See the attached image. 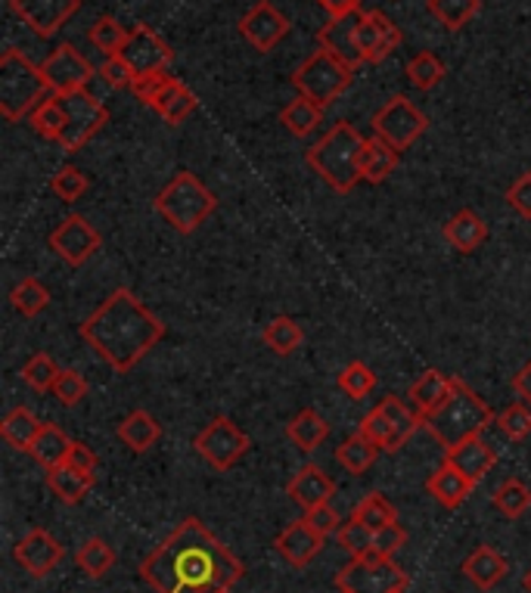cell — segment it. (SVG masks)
I'll use <instances>...</instances> for the list:
<instances>
[{
    "mask_svg": "<svg viewBox=\"0 0 531 593\" xmlns=\"http://www.w3.org/2000/svg\"><path fill=\"white\" fill-rule=\"evenodd\" d=\"M140 574L155 593H228L243 562L199 519H184L143 562Z\"/></svg>",
    "mask_w": 531,
    "mask_h": 593,
    "instance_id": "obj_1",
    "label": "cell"
},
{
    "mask_svg": "<svg viewBox=\"0 0 531 593\" xmlns=\"http://www.w3.org/2000/svg\"><path fill=\"white\" fill-rule=\"evenodd\" d=\"M81 336L115 373H131L162 342L165 324L122 287L81 324Z\"/></svg>",
    "mask_w": 531,
    "mask_h": 593,
    "instance_id": "obj_2",
    "label": "cell"
},
{
    "mask_svg": "<svg viewBox=\"0 0 531 593\" xmlns=\"http://www.w3.org/2000/svg\"><path fill=\"white\" fill-rule=\"evenodd\" d=\"M367 137L348 121L333 125V131L318 140L311 150H308V165L321 174L323 181L333 187L336 193L355 190L361 184V153Z\"/></svg>",
    "mask_w": 531,
    "mask_h": 593,
    "instance_id": "obj_3",
    "label": "cell"
},
{
    "mask_svg": "<svg viewBox=\"0 0 531 593\" xmlns=\"http://www.w3.org/2000/svg\"><path fill=\"white\" fill-rule=\"evenodd\" d=\"M492 420H494L492 407L482 402L463 380H454L451 398L441 404L436 414L423 422V426L432 432V439H436L445 451H451V447L463 444L466 439L482 435V429H485Z\"/></svg>",
    "mask_w": 531,
    "mask_h": 593,
    "instance_id": "obj_4",
    "label": "cell"
},
{
    "mask_svg": "<svg viewBox=\"0 0 531 593\" xmlns=\"http://www.w3.org/2000/svg\"><path fill=\"white\" fill-rule=\"evenodd\" d=\"M47 94V81L41 66L20 54L16 47L0 57V113L7 121H20L22 115L35 113Z\"/></svg>",
    "mask_w": 531,
    "mask_h": 593,
    "instance_id": "obj_5",
    "label": "cell"
},
{
    "mask_svg": "<svg viewBox=\"0 0 531 593\" xmlns=\"http://www.w3.org/2000/svg\"><path fill=\"white\" fill-rule=\"evenodd\" d=\"M215 209H218L215 193L193 172L174 174V181H171L169 187L155 196V211H159L177 233L199 230V224H206Z\"/></svg>",
    "mask_w": 531,
    "mask_h": 593,
    "instance_id": "obj_6",
    "label": "cell"
},
{
    "mask_svg": "<svg viewBox=\"0 0 531 593\" xmlns=\"http://www.w3.org/2000/svg\"><path fill=\"white\" fill-rule=\"evenodd\" d=\"M351 75H355L351 66H345L342 59H336L330 50L321 47V50H314V54L292 72V84H296L299 94L314 100L318 106L326 109V106L351 84Z\"/></svg>",
    "mask_w": 531,
    "mask_h": 593,
    "instance_id": "obj_7",
    "label": "cell"
},
{
    "mask_svg": "<svg viewBox=\"0 0 531 593\" xmlns=\"http://www.w3.org/2000/svg\"><path fill=\"white\" fill-rule=\"evenodd\" d=\"M336 588L342 593H399L407 588V572L389 556H361L351 559L339 574Z\"/></svg>",
    "mask_w": 531,
    "mask_h": 593,
    "instance_id": "obj_8",
    "label": "cell"
},
{
    "mask_svg": "<svg viewBox=\"0 0 531 593\" xmlns=\"http://www.w3.org/2000/svg\"><path fill=\"white\" fill-rule=\"evenodd\" d=\"M62 103V135H59V147L66 153H78L88 140L109 121V109L91 96L88 91H76V94H57Z\"/></svg>",
    "mask_w": 531,
    "mask_h": 593,
    "instance_id": "obj_9",
    "label": "cell"
},
{
    "mask_svg": "<svg viewBox=\"0 0 531 593\" xmlns=\"http://www.w3.org/2000/svg\"><path fill=\"white\" fill-rule=\"evenodd\" d=\"M193 447H196V454L206 460L209 466H215L218 473H228L233 469L240 457L246 454L249 447H252V441L249 435L228 417H218V420H211L196 439H193Z\"/></svg>",
    "mask_w": 531,
    "mask_h": 593,
    "instance_id": "obj_10",
    "label": "cell"
},
{
    "mask_svg": "<svg viewBox=\"0 0 531 593\" xmlns=\"http://www.w3.org/2000/svg\"><path fill=\"white\" fill-rule=\"evenodd\" d=\"M429 128V118L419 113L407 96H392L380 113L373 115V131L382 137L392 150H407L414 147L423 131Z\"/></svg>",
    "mask_w": 531,
    "mask_h": 593,
    "instance_id": "obj_11",
    "label": "cell"
},
{
    "mask_svg": "<svg viewBox=\"0 0 531 593\" xmlns=\"http://www.w3.org/2000/svg\"><path fill=\"white\" fill-rule=\"evenodd\" d=\"M41 72L54 94H76V91H84L88 81L94 78V66L81 57L72 44H59L57 50L41 62Z\"/></svg>",
    "mask_w": 531,
    "mask_h": 593,
    "instance_id": "obj_12",
    "label": "cell"
},
{
    "mask_svg": "<svg viewBox=\"0 0 531 593\" xmlns=\"http://www.w3.org/2000/svg\"><path fill=\"white\" fill-rule=\"evenodd\" d=\"M103 246V236L96 233L81 214H69L54 233H50V249L72 268H81L96 249Z\"/></svg>",
    "mask_w": 531,
    "mask_h": 593,
    "instance_id": "obj_13",
    "label": "cell"
},
{
    "mask_svg": "<svg viewBox=\"0 0 531 593\" xmlns=\"http://www.w3.org/2000/svg\"><path fill=\"white\" fill-rule=\"evenodd\" d=\"M118 57L131 66L134 75L169 72L171 59H174L171 57L169 44L159 38L150 25H137L131 35H128V40H125V47H122V54H118Z\"/></svg>",
    "mask_w": 531,
    "mask_h": 593,
    "instance_id": "obj_14",
    "label": "cell"
},
{
    "mask_svg": "<svg viewBox=\"0 0 531 593\" xmlns=\"http://www.w3.org/2000/svg\"><path fill=\"white\" fill-rule=\"evenodd\" d=\"M401 44V28L380 10H361L358 13V50L363 62H382L389 59Z\"/></svg>",
    "mask_w": 531,
    "mask_h": 593,
    "instance_id": "obj_15",
    "label": "cell"
},
{
    "mask_svg": "<svg viewBox=\"0 0 531 593\" xmlns=\"http://www.w3.org/2000/svg\"><path fill=\"white\" fill-rule=\"evenodd\" d=\"M240 35H243L258 54H270V50L289 35V20H286L274 3L262 0V3H255L246 16L240 20Z\"/></svg>",
    "mask_w": 531,
    "mask_h": 593,
    "instance_id": "obj_16",
    "label": "cell"
},
{
    "mask_svg": "<svg viewBox=\"0 0 531 593\" xmlns=\"http://www.w3.org/2000/svg\"><path fill=\"white\" fill-rule=\"evenodd\" d=\"M10 7L32 32L50 38L76 16L81 0H10Z\"/></svg>",
    "mask_w": 531,
    "mask_h": 593,
    "instance_id": "obj_17",
    "label": "cell"
},
{
    "mask_svg": "<svg viewBox=\"0 0 531 593\" xmlns=\"http://www.w3.org/2000/svg\"><path fill=\"white\" fill-rule=\"evenodd\" d=\"M62 544H59L57 537L50 535L47 528H32L28 535L22 537L20 544H16V562H20L25 572L32 574V578H47V574L57 569L59 562H62Z\"/></svg>",
    "mask_w": 531,
    "mask_h": 593,
    "instance_id": "obj_18",
    "label": "cell"
},
{
    "mask_svg": "<svg viewBox=\"0 0 531 593\" xmlns=\"http://www.w3.org/2000/svg\"><path fill=\"white\" fill-rule=\"evenodd\" d=\"M323 540L326 537L318 535L304 519H299V522H292V525H286L284 532L277 535V540H274V547L280 550V556H284L289 566H296V569H304L314 556L321 554Z\"/></svg>",
    "mask_w": 531,
    "mask_h": 593,
    "instance_id": "obj_19",
    "label": "cell"
},
{
    "mask_svg": "<svg viewBox=\"0 0 531 593\" xmlns=\"http://www.w3.org/2000/svg\"><path fill=\"white\" fill-rule=\"evenodd\" d=\"M333 491H336V481L330 479L321 466H314V463L302 466V469L289 479V485H286V495L296 500L304 513H308V510H314V507L330 503Z\"/></svg>",
    "mask_w": 531,
    "mask_h": 593,
    "instance_id": "obj_20",
    "label": "cell"
},
{
    "mask_svg": "<svg viewBox=\"0 0 531 593\" xmlns=\"http://www.w3.org/2000/svg\"><path fill=\"white\" fill-rule=\"evenodd\" d=\"M318 44L351 69H358L363 62L361 50H358V16L326 22L318 32Z\"/></svg>",
    "mask_w": 531,
    "mask_h": 593,
    "instance_id": "obj_21",
    "label": "cell"
},
{
    "mask_svg": "<svg viewBox=\"0 0 531 593\" xmlns=\"http://www.w3.org/2000/svg\"><path fill=\"white\" fill-rule=\"evenodd\" d=\"M445 463H451L457 473H463L473 485H478L492 473V466L497 463V454H494V447H488L482 441V435H475V439H466L463 444L445 451Z\"/></svg>",
    "mask_w": 531,
    "mask_h": 593,
    "instance_id": "obj_22",
    "label": "cell"
},
{
    "mask_svg": "<svg viewBox=\"0 0 531 593\" xmlns=\"http://www.w3.org/2000/svg\"><path fill=\"white\" fill-rule=\"evenodd\" d=\"M451 392H454V380H451V376H445L441 370H426L417 383L411 385V395H407V398H411L414 410H417L423 422H426L441 404L451 398Z\"/></svg>",
    "mask_w": 531,
    "mask_h": 593,
    "instance_id": "obj_23",
    "label": "cell"
},
{
    "mask_svg": "<svg viewBox=\"0 0 531 593\" xmlns=\"http://www.w3.org/2000/svg\"><path fill=\"white\" fill-rule=\"evenodd\" d=\"M510 572V562H507V556H500L494 547H478L473 554L466 556V562H463V574L473 581L475 588H482V591H492L497 588L504 578Z\"/></svg>",
    "mask_w": 531,
    "mask_h": 593,
    "instance_id": "obj_24",
    "label": "cell"
},
{
    "mask_svg": "<svg viewBox=\"0 0 531 593\" xmlns=\"http://www.w3.org/2000/svg\"><path fill=\"white\" fill-rule=\"evenodd\" d=\"M426 488H429V495H432L445 510H457L463 500L473 495L475 485L466 479L463 473H457L451 463H445V466H438L436 473L429 476Z\"/></svg>",
    "mask_w": 531,
    "mask_h": 593,
    "instance_id": "obj_25",
    "label": "cell"
},
{
    "mask_svg": "<svg viewBox=\"0 0 531 593\" xmlns=\"http://www.w3.org/2000/svg\"><path fill=\"white\" fill-rule=\"evenodd\" d=\"M441 233H445V240H448L457 252L470 255V252H475L485 240H488V224H485L473 209H463L457 211L454 218L445 224Z\"/></svg>",
    "mask_w": 531,
    "mask_h": 593,
    "instance_id": "obj_26",
    "label": "cell"
},
{
    "mask_svg": "<svg viewBox=\"0 0 531 593\" xmlns=\"http://www.w3.org/2000/svg\"><path fill=\"white\" fill-rule=\"evenodd\" d=\"M118 441H125V447H131L134 454H147L152 444L162 435V422L155 420L147 410H134L115 429Z\"/></svg>",
    "mask_w": 531,
    "mask_h": 593,
    "instance_id": "obj_27",
    "label": "cell"
},
{
    "mask_svg": "<svg viewBox=\"0 0 531 593\" xmlns=\"http://www.w3.org/2000/svg\"><path fill=\"white\" fill-rule=\"evenodd\" d=\"M41 429H44V422L28 410V407H13L3 422H0V435L3 441L10 444V447H16V451H32V444L41 435Z\"/></svg>",
    "mask_w": 531,
    "mask_h": 593,
    "instance_id": "obj_28",
    "label": "cell"
},
{
    "mask_svg": "<svg viewBox=\"0 0 531 593\" xmlns=\"http://www.w3.org/2000/svg\"><path fill=\"white\" fill-rule=\"evenodd\" d=\"M399 168V150H392L382 137H370L361 153V177L367 184H382Z\"/></svg>",
    "mask_w": 531,
    "mask_h": 593,
    "instance_id": "obj_29",
    "label": "cell"
},
{
    "mask_svg": "<svg viewBox=\"0 0 531 593\" xmlns=\"http://www.w3.org/2000/svg\"><path fill=\"white\" fill-rule=\"evenodd\" d=\"M286 435L289 441L304 451V454H311V451H318L323 444V439L330 435V426L323 420L318 410H299L292 420L286 422Z\"/></svg>",
    "mask_w": 531,
    "mask_h": 593,
    "instance_id": "obj_30",
    "label": "cell"
},
{
    "mask_svg": "<svg viewBox=\"0 0 531 593\" xmlns=\"http://www.w3.org/2000/svg\"><path fill=\"white\" fill-rule=\"evenodd\" d=\"M152 109L162 115L169 125H181V121H187V118L196 113V96H193V91L184 84V81L174 78L169 88L155 96Z\"/></svg>",
    "mask_w": 531,
    "mask_h": 593,
    "instance_id": "obj_31",
    "label": "cell"
},
{
    "mask_svg": "<svg viewBox=\"0 0 531 593\" xmlns=\"http://www.w3.org/2000/svg\"><path fill=\"white\" fill-rule=\"evenodd\" d=\"M47 488H50L62 503H78V500H84V495L94 488V476H91V473H78V469L62 463L57 469H47Z\"/></svg>",
    "mask_w": 531,
    "mask_h": 593,
    "instance_id": "obj_32",
    "label": "cell"
},
{
    "mask_svg": "<svg viewBox=\"0 0 531 593\" xmlns=\"http://www.w3.org/2000/svg\"><path fill=\"white\" fill-rule=\"evenodd\" d=\"M69 447H72V439H69L59 426H47V422H44V429H41V435L35 439L28 454L38 460L44 469H57V466H62L66 457H69Z\"/></svg>",
    "mask_w": 531,
    "mask_h": 593,
    "instance_id": "obj_33",
    "label": "cell"
},
{
    "mask_svg": "<svg viewBox=\"0 0 531 593\" xmlns=\"http://www.w3.org/2000/svg\"><path fill=\"white\" fill-rule=\"evenodd\" d=\"M323 118V106H318L314 100H308V96H296L289 106H284V113H280V125H286V131L292 137H308L318 125H321Z\"/></svg>",
    "mask_w": 531,
    "mask_h": 593,
    "instance_id": "obj_34",
    "label": "cell"
},
{
    "mask_svg": "<svg viewBox=\"0 0 531 593\" xmlns=\"http://www.w3.org/2000/svg\"><path fill=\"white\" fill-rule=\"evenodd\" d=\"M377 457H380V447L373 444V441H367L358 432L355 439H345L336 447V460H339V466H345L351 476H363L373 463H377Z\"/></svg>",
    "mask_w": 531,
    "mask_h": 593,
    "instance_id": "obj_35",
    "label": "cell"
},
{
    "mask_svg": "<svg viewBox=\"0 0 531 593\" xmlns=\"http://www.w3.org/2000/svg\"><path fill=\"white\" fill-rule=\"evenodd\" d=\"M426 7L445 28L460 32L466 22L475 20V13L482 10V0H426Z\"/></svg>",
    "mask_w": 531,
    "mask_h": 593,
    "instance_id": "obj_36",
    "label": "cell"
},
{
    "mask_svg": "<svg viewBox=\"0 0 531 593\" xmlns=\"http://www.w3.org/2000/svg\"><path fill=\"white\" fill-rule=\"evenodd\" d=\"M262 339H265V345L274 351V354L286 358V354H292V351L302 345L304 333L302 326L296 324L292 317H274V321L265 326Z\"/></svg>",
    "mask_w": 531,
    "mask_h": 593,
    "instance_id": "obj_37",
    "label": "cell"
},
{
    "mask_svg": "<svg viewBox=\"0 0 531 593\" xmlns=\"http://www.w3.org/2000/svg\"><path fill=\"white\" fill-rule=\"evenodd\" d=\"M380 410L389 417V422H392V429H395V439H392V454L399 451L404 441L411 439L414 432L419 429V422H423V417H419L417 410H411L407 404L399 402L395 395L392 398H385V402L380 404Z\"/></svg>",
    "mask_w": 531,
    "mask_h": 593,
    "instance_id": "obj_38",
    "label": "cell"
},
{
    "mask_svg": "<svg viewBox=\"0 0 531 593\" xmlns=\"http://www.w3.org/2000/svg\"><path fill=\"white\" fill-rule=\"evenodd\" d=\"M131 32H125V25L115 20V16H100V20L91 25V32H88V40L94 44L100 54H106V57H118L122 54V47H125V40H128Z\"/></svg>",
    "mask_w": 531,
    "mask_h": 593,
    "instance_id": "obj_39",
    "label": "cell"
},
{
    "mask_svg": "<svg viewBox=\"0 0 531 593\" xmlns=\"http://www.w3.org/2000/svg\"><path fill=\"white\" fill-rule=\"evenodd\" d=\"M351 516L363 522L370 532H380V528H389V525H395L399 522V513H395V507L389 503V500L382 498L380 491H373V495H367V498L355 507V513Z\"/></svg>",
    "mask_w": 531,
    "mask_h": 593,
    "instance_id": "obj_40",
    "label": "cell"
},
{
    "mask_svg": "<svg viewBox=\"0 0 531 593\" xmlns=\"http://www.w3.org/2000/svg\"><path fill=\"white\" fill-rule=\"evenodd\" d=\"M494 507L507 519H519L531 510V488L519 479H507L494 491Z\"/></svg>",
    "mask_w": 531,
    "mask_h": 593,
    "instance_id": "obj_41",
    "label": "cell"
},
{
    "mask_svg": "<svg viewBox=\"0 0 531 593\" xmlns=\"http://www.w3.org/2000/svg\"><path fill=\"white\" fill-rule=\"evenodd\" d=\"M373 535H377V532H370L363 522H358V519L351 516L348 522H342L339 525L336 540H339V547L351 556V559H361V556L373 554Z\"/></svg>",
    "mask_w": 531,
    "mask_h": 593,
    "instance_id": "obj_42",
    "label": "cell"
},
{
    "mask_svg": "<svg viewBox=\"0 0 531 593\" xmlns=\"http://www.w3.org/2000/svg\"><path fill=\"white\" fill-rule=\"evenodd\" d=\"M78 566H81V572L91 574V578H103V574L109 572L115 566V550L106 544V540H100V537H91L81 550H78Z\"/></svg>",
    "mask_w": 531,
    "mask_h": 593,
    "instance_id": "obj_43",
    "label": "cell"
},
{
    "mask_svg": "<svg viewBox=\"0 0 531 593\" xmlns=\"http://www.w3.org/2000/svg\"><path fill=\"white\" fill-rule=\"evenodd\" d=\"M445 75H448V72H445V62H441L436 54H426V50H423V54H417V57L407 62V78H411V84L419 88V91H432Z\"/></svg>",
    "mask_w": 531,
    "mask_h": 593,
    "instance_id": "obj_44",
    "label": "cell"
},
{
    "mask_svg": "<svg viewBox=\"0 0 531 593\" xmlns=\"http://www.w3.org/2000/svg\"><path fill=\"white\" fill-rule=\"evenodd\" d=\"M10 302H13V307H16L20 314H25V317H38L41 311L50 305V292L41 287L35 277H25L20 287L13 289Z\"/></svg>",
    "mask_w": 531,
    "mask_h": 593,
    "instance_id": "obj_45",
    "label": "cell"
},
{
    "mask_svg": "<svg viewBox=\"0 0 531 593\" xmlns=\"http://www.w3.org/2000/svg\"><path fill=\"white\" fill-rule=\"evenodd\" d=\"M22 383L28 385V388H35V392H54V383H57L59 376V367L57 361L50 358V354H35L28 364L22 367Z\"/></svg>",
    "mask_w": 531,
    "mask_h": 593,
    "instance_id": "obj_46",
    "label": "cell"
},
{
    "mask_svg": "<svg viewBox=\"0 0 531 593\" xmlns=\"http://www.w3.org/2000/svg\"><path fill=\"white\" fill-rule=\"evenodd\" d=\"M373 385H377V376H373V370L361 364V361H351V364L339 373V388L348 398H355V402L367 398V395L373 392Z\"/></svg>",
    "mask_w": 531,
    "mask_h": 593,
    "instance_id": "obj_47",
    "label": "cell"
},
{
    "mask_svg": "<svg viewBox=\"0 0 531 593\" xmlns=\"http://www.w3.org/2000/svg\"><path fill=\"white\" fill-rule=\"evenodd\" d=\"M62 103H59V96L54 94L50 100H44L38 109L32 113V128L38 131L41 137H47V140H59L62 135Z\"/></svg>",
    "mask_w": 531,
    "mask_h": 593,
    "instance_id": "obj_48",
    "label": "cell"
},
{
    "mask_svg": "<svg viewBox=\"0 0 531 593\" xmlns=\"http://www.w3.org/2000/svg\"><path fill=\"white\" fill-rule=\"evenodd\" d=\"M497 426H500L504 435L512 441H522L526 435H531V404L526 402L510 404V407L497 417Z\"/></svg>",
    "mask_w": 531,
    "mask_h": 593,
    "instance_id": "obj_49",
    "label": "cell"
},
{
    "mask_svg": "<svg viewBox=\"0 0 531 593\" xmlns=\"http://www.w3.org/2000/svg\"><path fill=\"white\" fill-rule=\"evenodd\" d=\"M54 193H57L62 202H76L81 199L88 187H91V181H88V174L76 168V165H66V168H59V174L54 177Z\"/></svg>",
    "mask_w": 531,
    "mask_h": 593,
    "instance_id": "obj_50",
    "label": "cell"
},
{
    "mask_svg": "<svg viewBox=\"0 0 531 593\" xmlns=\"http://www.w3.org/2000/svg\"><path fill=\"white\" fill-rule=\"evenodd\" d=\"M361 435L367 441H373L380 451H389V454H392L395 429H392V422H389V417L382 414L380 407H377V410H370V414L361 420Z\"/></svg>",
    "mask_w": 531,
    "mask_h": 593,
    "instance_id": "obj_51",
    "label": "cell"
},
{
    "mask_svg": "<svg viewBox=\"0 0 531 593\" xmlns=\"http://www.w3.org/2000/svg\"><path fill=\"white\" fill-rule=\"evenodd\" d=\"M54 395H57L59 404L76 407L88 395V380L81 373H76V370H59L57 383H54Z\"/></svg>",
    "mask_w": 531,
    "mask_h": 593,
    "instance_id": "obj_52",
    "label": "cell"
},
{
    "mask_svg": "<svg viewBox=\"0 0 531 593\" xmlns=\"http://www.w3.org/2000/svg\"><path fill=\"white\" fill-rule=\"evenodd\" d=\"M174 78L169 75V72H152V75H137L134 78L131 91L134 96L140 100V103H147V106H152L155 103V96L162 94L165 88H169Z\"/></svg>",
    "mask_w": 531,
    "mask_h": 593,
    "instance_id": "obj_53",
    "label": "cell"
},
{
    "mask_svg": "<svg viewBox=\"0 0 531 593\" xmlns=\"http://www.w3.org/2000/svg\"><path fill=\"white\" fill-rule=\"evenodd\" d=\"M404 544H407V532H404L399 522H395V525L380 528V532L373 535V554L389 556V559H392V556L399 554Z\"/></svg>",
    "mask_w": 531,
    "mask_h": 593,
    "instance_id": "obj_54",
    "label": "cell"
},
{
    "mask_svg": "<svg viewBox=\"0 0 531 593\" xmlns=\"http://www.w3.org/2000/svg\"><path fill=\"white\" fill-rule=\"evenodd\" d=\"M304 522L318 532V535L323 537H330V535H336L339 532V516H336V510L330 507V503H323V507H314V510H308L304 513Z\"/></svg>",
    "mask_w": 531,
    "mask_h": 593,
    "instance_id": "obj_55",
    "label": "cell"
},
{
    "mask_svg": "<svg viewBox=\"0 0 531 593\" xmlns=\"http://www.w3.org/2000/svg\"><path fill=\"white\" fill-rule=\"evenodd\" d=\"M507 202L516 214L522 218H531V172H526L522 177L512 181V187L507 190Z\"/></svg>",
    "mask_w": 531,
    "mask_h": 593,
    "instance_id": "obj_56",
    "label": "cell"
},
{
    "mask_svg": "<svg viewBox=\"0 0 531 593\" xmlns=\"http://www.w3.org/2000/svg\"><path fill=\"white\" fill-rule=\"evenodd\" d=\"M100 75H103V81L109 84V88H131L134 84V72H131V66L125 62L122 57H109L106 62H103V69H100Z\"/></svg>",
    "mask_w": 531,
    "mask_h": 593,
    "instance_id": "obj_57",
    "label": "cell"
},
{
    "mask_svg": "<svg viewBox=\"0 0 531 593\" xmlns=\"http://www.w3.org/2000/svg\"><path fill=\"white\" fill-rule=\"evenodd\" d=\"M66 466H72L78 473H96V454L84 444V441H72V447H69V457H66Z\"/></svg>",
    "mask_w": 531,
    "mask_h": 593,
    "instance_id": "obj_58",
    "label": "cell"
},
{
    "mask_svg": "<svg viewBox=\"0 0 531 593\" xmlns=\"http://www.w3.org/2000/svg\"><path fill=\"white\" fill-rule=\"evenodd\" d=\"M318 7H323L330 20H345V16L361 13V0H318Z\"/></svg>",
    "mask_w": 531,
    "mask_h": 593,
    "instance_id": "obj_59",
    "label": "cell"
},
{
    "mask_svg": "<svg viewBox=\"0 0 531 593\" xmlns=\"http://www.w3.org/2000/svg\"><path fill=\"white\" fill-rule=\"evenodd\" d=\"M512 392L526 404H531V361L512 376Z\"/></svg>",
    "mask_w": 531,
    "mask_h": 593,
    "instance_id": "obj_60",
    "label": "cell"
},
{
    "mask_svg": "<svg viewBox=\"0 0 531 593\" xmlns=\"http://www.w3.org/2000/svg\"><path fill=\"white\" fill-rule=\"evenodd\" d=\"M522 588H526V591L531 593V569H529V572H526V578H522Z\"/></svg>",
    "mask_w": 531,
    "mask_h": 593,
    "instance_id": "obj_61",
    "label": "cell"
},
{
    "mask_svg": "<svg viewBox=\"0 0 531 593\" xmlns=\"http://www.w3.org/2000/svg\"><path fill=\"white\" fill-rule=\"evenodd\" d=\"M399 593H404V591H399Z\"/></svg>",
    "mask_w": 531,
    "mask_h": 593,
    "instance_id": "obj_62",
    "label": "cell"
},
{
    "mask_svg": "<svg viewBox=\"0 0 531 593\" xmlns=\"http://www.w3.org/2000/svg\"><path fill=\"white\" fill-rule=\"evenodd\" d=\"M228 593H230V591H228Z\"/></svg>",
    "mask_w": 531,
    "mask_h": 593,
    "instance_id": "obj_63",
    "label": "cell"
}]
</instances>
